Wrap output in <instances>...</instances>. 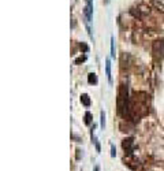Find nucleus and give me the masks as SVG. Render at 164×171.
I'll list each match as a JSON object with an SVG mask.
<instances>
[{
	"mask_svg": "<svg viewBox=\"0 0 164 171\" xmlns=\"http://www.w3.org/2000/svg\"><path fill=\"white\" fill-rule=\"evenodd\" d=\"M94 171H100V166H94Z\"/></svg>",
	"mask_w": 164,
	"mask_h": 171,
	"instance_id": "nucleus-16",
	"label": "nucleus"
},
{
	"mask_svg": "<svg viewBox=\"0 0 164 171\" xmlns=\"http://www.w3.org/2000/svg\"><path fill=\"white\" fill-rule=\"evenodd\" d=\"M111 156L112 157L116 156V149H115V145H114V144H111Z\"/></svg>",
	"mask_w": 164,
	"mask_h": 171,
	"instance_id": "nucleus-15",
	"label": "nucleus"
},
{
	"mask_svg": "<svg viewBox=\"0 0 164 171\" xmlns=\"http://www.w3.org/2000/svg\"><path fill=\"white\" fill-rule=\"evenodd\" d=\"M85 60H86V55H82V56L77 57V59L74 60V63H75V64H81V63H83Z\"/></svg>",
	"mask_w": 164,
	"mask_h": 171,
	"instance_id": "nucleus-10",
	"label": "nucleus"
},
{
	"mask_svg": "<svg viewBox=\"0 0 164 171\" xmlns=\"http://www.w3.org/2000/svg\"><path fill=\"white\" fill-rule=\"evenodd\" d=\"M133 144H134V141H133V138L129 137V138H125L123 140V149H125L127 153H131V151H133Z\"/></svg>",
	"mask_w": 164,
	"mask_h": 171,
	"instance_id": "nucleus-3",
	"label": "nucleus"
},
{
	"mask_svg": "<svg viewBox=\"0 0 164 171\" xmlns=\"http://www.w3.org/2000/svg\"><path fill=\"white\" fill-rule=\"evenodd\" d=\"M111 57H115V40L111 37Z\"/></svg>",
	"mask_w": 164,
	"mask_h": 171,
	"instance_id": "nucleus-11",
	"label": "nucleus"
},
{
	"mask_svg": "<svg viewBox=\"0 0 164 171\" xmlns=\"http://www.w3.org/2000/svg\"><path fill=\"white\" fill-rule=\"evenodd\" d=\"M92 11H93V4L92 3H87L86 7H85V15H86L87 22H90V19H92Z\"/></svg>",
	"mask_w": 164,
	"mask_h": 171,
	"instance_id": "nucleus-5",
	"label": "nucleus"
},
{
	"mask_svg": "<svg viewBox=\"0 0 164 171\" xmlns=\"http://www.w3.org/2000/svg\"><path fill=\"white\" fill-rule=\"evenodd\" d=\"M118 112L122 116L129 115V92H127V86L120 85L119 88V93H118Z\"/></svg>",
	"mask_w": 164,
	"mask_h": 171,
	"instance_id": "nucleus-1",
	"label": "nucleus"
},
{
	"mask_svg": "<svg viewBox=\"0 0 164 171\" xmlns=\"http://www.w3.org/2000/svg\"><path fill=\"white\" fill-rule=\"evenodd\" d=\"M79 48H81L83 52H89V47H87L85 43H81V44H79Z\"/></svg>",
	"mask_w": 164,
	"mask_h": 171,
	"instance_id": "nucleus-14",
	"label": "nucleus"
},
{
	"mask_svg": "<svg viewBox=\"0 0 164 171\" xmlns=\"http://www.w3.org/2000/svg\"><path fill=\"white\" fill-rule=\"evenodd\" d=\"M130 14L135 18H142V14H141V11L138 8H131L130 10Z\"/></svg>",
	"mask_w": 164,
	"mask_h": 171,
	"instance_id": "nucleus-9",
	"label": "nucleus"
},
{
	"mask_svg": "<svg viewBox=\"0 0 164 171\" xmlns=\"http://www.w3.org/2000/svg\"><path fill=\"white\" fill-rule=\"evenodd\" d=\"M81 103L85 105V107H89V105H90V97H89L86 93L81 95Z\"/></svg>",
	"mask_w": 164,
	"mask_h": 171,
	"instance_id": "nucleus-7",
	"label": "nucleus"
},
{
	"mask_svg": "<svg viewBox=\"0 0 164 171\" xmlns=\"http://www.w3.org/2000/svg\"><path fill=\"white\" fill-rule=\"evenodd\" d=\"M153 53L157 59L164 57V40H156L153 43Z\"/></svg>",
	"mask_w": 164,
	"mask_h": 171,
	"instance_id": "nucleus-2",
	"label": "nucleus"
},
{
	"mask_svg": "<svg viewBox=\"0 0 164 171\" xmlns=\"http://www.w3.org/2000/svg\"><path fill=\"white\" fill-rule=\"evenodd\" d=\"M100 116H101V122H100V126H101V129L104 130V126H105V114H104V111H101Z\"/></svg>",
	"mask_w": 164,
	"mask_h": 171,
	"instance_id": "nucleus-13",
	"label": "nucleus"
},
{
	"mask_svg": "<svg viewBox=\"0 0 164 171\" xmlns=\"http://www.w3.org/2000/svg\"><path fill=\"white\" fill-rule=\"evenodd\" d=\"M105 74H107V78H108V82L112 85V75H111V60L107 59L105 60Z\"/></svg>",
	"mask_w": 164,
	"mask_h": 171,
	"instance_id": "nucleus-4",
	"label": "nucleus"
},
{
	"mask_svg": "<svg viewBox=\"0 0 164 171\" xmlns=\"http://www.w3.org/2000/svg\"><path fill=\"white\" fill-rule=\"evenodd\" d=\"M87 82H89V84H93V85H96V84H97V77H96L94 73L87 74Z\"/></svg>",
	"mask_w": 164,
	"mask_h": 171,
	"instance_id": "nucleus-8",
	"label": "nucleus"
},
{
	"mask_svg": "<svg viewBox=\"0 0 164 171\" xmlns=\"http://www.w3.org/2000/svg\"><path fill=\"white\" fill-rule=\"evenodd\" d=\"M90 122H92V114L87 111L86 114H85V123H86V125H90Z\"/></svg>",
	"mask_w": 164,
	"mask_h": 171,
	"instance_id": "nucleus-12",
	"label": "nucleus"
},
{
	"mask_svg": "<svg viewBox=\"0 0 164 171\" xmlns=\"http://www.w3.org/2000/svg\"><path fill=\"white\" fill-rule=\"evenodd\" d=\"M152 6H153L154 8L157 10V11H161V12H164V4L161 3V1H159V0H152Z\"/></svg>",
	"mask_w": 164,
	"mask_h": 171,
	"instance_id": "nucleus-6",
	"label": "nucleus"
}]
</instances>
